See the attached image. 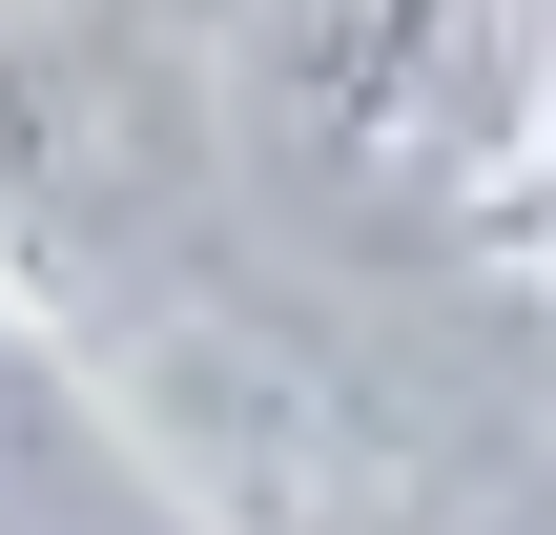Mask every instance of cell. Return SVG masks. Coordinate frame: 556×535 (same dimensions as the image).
Listing matches in <instances>:
<instances>
[{"instance_id": "1", "label": "cell", "mask_w": 556, "mask_h": 535, "mask_svg": "<svg viewBox=\"0 0 556 535\" xmlns=\"http://www.w3.org/2000/svg\"><path fill=\"white\" fill-rule=\"evenodd\" d=\"M536 82H556V0H268V41H248L289 186H330L371 227L536 186Z\"/></svg>"}, {"instance_id": "2", "label": "cell", "mask_w": 556, "mask_h": 535, "mask_svg": "<svg viewBox=\"0 0 556 535\" xmlns=\"http://www.w3.org/2000/svg\"><path fill=\"white\" fill-rule=\"evenodd\" d=\"M536 206H556V82H536Z\"/></svg>"}]
</instances>
